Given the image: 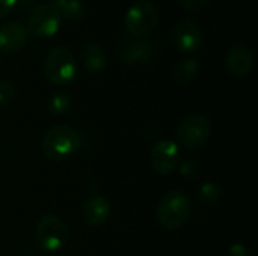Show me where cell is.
Returning a JSON list of instances; mask_svg holds the SVG:
<instances>
[{
    "label": "cell",
    "instance_id": "obj_1",
    "mask_svg": "<svg viewBox=\"0 0 258 256\" xmlns=\"http://www.w3.org/2000/svg\"><path fill=\"white\" fill-rule=\"evenodd\" d=\"M192 216L190 199L178 190H171L160 199L157 205V220L166 231L183 228Z\"/></svg>",
    "mask_w": 258,
    "mask_h": 256
},
{
    "label": "cell",
    "instance_id": "obj_2",
    "mask_svg": "<svg viewBox=\"0 0 258 256\" xmlns=\"http://www.w3.org/2000/svg\"><path fill=\"white\" fill-rule=\"evenodd\" d=\"M79 146L80 137L77 131L68 125H56L48 130L41 143L45 158L56 163L71 158L79 151Z\"/></svg>",
    "mask_w": 258,
    "mask_h": 256
},
{
    "label": "cell",
    "instance_id": "obj_3",
    "mask_svg": "<svg viewBox=\"0 0 258 256\" xmlns=\"http://www.w3.org/2000/svg\"><path fill=\"white\" fill-rule=\"evenodd\" d=\"M42 71L45 78L56 86L70 84L77 75V62L74 53L65 47H53L44 57Z\"/></svg>",
    "mask_w": 258,
    "mask_h": 256
},
{
    "label": "cell",
    "instance_id": "obj_4",
    "mask_svg": "<svg viewBox=\"0 0 258 256\" xmlns=\"http://www.w3.org/2000/svg\"><path fill=\"white\" fill-rule=\"evenodd\" d=\"M160 12L153 2L141 0L130 6L125 14L124 27L133 38H145L157 27Z\"/></svg>",
    "mask_w": 258,
    "mask_h": 256
},
{
    "label": "cell",
    "instance_id": "obj_5",
    "mask_svg": "<svg viewBox=\"0 0 258 256\" xmlns=\"http://www.w3.org/2000/svg\"><path fill=\"white\" fill-rule=\"evenodd\" d=\"M68 237L67 223L56 214H47L39 219L35 228V240L44 252L60 250Z\"/></svg>",
    "mask_w": 258,
    "mask_h": 256
},
{
    "label": "cell",
    "instance_id": "obj_6",
    "mask_svg": "<svg viewBox=\"0 0 258 256\" xmlns=\"http://www.w3.org/2000/svg\"><path fill=\"white\" fill-rule=\"evenodd\" d=\"M212 134V124L209 118L200 113H194L186 116L178 128H177V139L181 146L186 149H198L206 145Z\"/></svg>",
    "mask_w": 258,
    "mask_h": 256
},
{
    "label": "cell",
    "instance_id": "obj_7",
    "mask_svg": "<svg viewBox=\"0 0 258 256\" xmlns=\"http://www.w3.org/2000/svg\"><path fill=\"white\" fill-rule=\"evenodd\" d=\"M160 47L157 41H147L144 38H127L116 44L115 56L124 63H150L157 59Z\"/></svg>",
    "mask_w": 258,
    "mask_h": 256
},
{
    "label": "cell",
    "instance_id": "obj_8",
    "mask_svg": "<svg viewBox=\"0 0 258 256\" xmlns=\"http://www.w3.org/2000/svg\"><path fill=\"white\" fill-rule=\"evenodd\" d=\"M60 11L53 3L36 6L30 11L27 20V32L35 38H50L60 26Z\"/></svg>",
    "mask_w": 258,
    "mask_h": 256
},
{
    "label": "cell",
    "instance_id": "obj_9",
    "mask_svg": "<svg viewBox=\"0 0 258 256\" xmlns=\"http://www.w3.org/2000/svg\"><path fill=\"white\" fill-rule=\"evenodd\" d=\"M150 163H151V167L160 175L172 174L178 167V163H180L178 145L169 139L159 140L151 149Z\"/></svg>",
    "mask_w": 258,
    "mask_h": 256
},
{
    "label": "cell",
    "instance_id": "obj_10",
    "mask_svg": "<svg viewBox=\"0 0 258 256\" xmlns=\"http://www.w3.org/2000/svg\"><path fill=\"white\" fill-rule=\"evenodd\" d=\"M172 42L183 53H195L203 45V33L190 20H180L172 30Z\"/></svg>",
    "mask_w": 258,
    "mask_h": 256
},
{
    "label": "cell",
    "instance_id": "obj_11",
    "mask_svg": "<svg viewBox=\"0 0 258 256\" xmlns=\"http://www.w3.org/2000/svg\"><path fill=\"white\" fill-rule=\"evenodd\" d=\"M225 68L233 77H246L254 68V53L246 45L231 47L225 56Z\"/></svg>",
    "mask_w": 258,
    "mask_h": 256
},
{
    "label": "cell",
    "instance_id": "obj_12",
    "mask_svg": "<svg viewBox=\"0 0 258 256\" xmlns=\"http://www.w3.org/2000/svg\"><path fill=\"white\" fill-rule=\"evenodd\" d=\"M112 214V205L104 196H89L82 205V219L88 226L104 225Z\"/></svg>",
    "mask_w": 258,
    "mask_h": 256
},
{
    "label": "cell",
    "instance_id": "obj_13",
    "mask_svg": "<svg viewBox=\"0 0 258 256\" xmlns=\"http://www.w3.org/2000/svg\"><path fill=\"white\" fill-rule=\"evenodd\" d=\"M27 42V30L21 23L8 21L0 26V51L14 53L21 50Z\"/></svg>",
    "mask_w": 258,
    "mask_h": 256
},
{
    "label": "cell",
    "instance_id": "obj_14",
    "mask_svg": "<svg viewBox=\"0 0 258 256\" xmlns=\"http://www.w3.org/2000/svg\"><path fill=\"white\" fill-rule=\"evenodd\" d=\"M80 62L89 72H100L107 65V54L104 48L95 42H88L80 50Z\"/></svg>",
    "mask_w": 258,
    "mask_h": 256
},
{
    "label": "cell",
    "instance_id": "obj_15",
    "mask_svg": "<svg viewBox=\"0 0 258 256\" xmlns=\"http://www.w3.org/2000/svg\"><path fill=\"white\" fill-rule=\"evenodd\" d=\"M200 72V63L195 59H186L178 62L172 68V78L178 84H189L192 83Z\"/></svg>",
    "mask_w": 258,
    "mask_h": 256
},
{
    "label": "cell",
    "instance_id": "obj_16",
    "mask_svg": "<svg viewBox=\"0 0 258 256\" xmlns=\"http://www.w3.org/2000/svg\"><path fill=\"white\" fill-rule=\"evenodd\" d=\"M53 5L70 21H80L86 17V8L80 0H54Z\"/></svg>",
    "mask_w": 258,
    "mask_h": 256
},
{
    "label": "cell",
    "instance_id": "obj_17",
    "mask_svg": "<svg viewBox=\"0 0 258 256\" xmlns=\"http://www.w3.org/2000/svg\"><path fill=\"white\" fill-rule=\"evenodd\" d=\"M70 107H71V98L65 92L53 94L50 101H48V110L51 115H56V116L65 115L70 110Z\"/></svg>",
    "mask_w": 258,
    "mask_h": 256
},
{
    "label": "cell",
    "instance_id": "obj_18",
    "mask_svg": "<svg viewBox=\"0 0 258 256\" xmlns=\"http://www.w3.org/2000/svg\"><path fill=\"white\" fill-rule=\"evenodd\" d=\"M221 198V189L216 183H206L198 192V199L204 205H213Z\"/></svg>",
    "mask_w": 258,
    "mask_h": 256
},
{
    "label": "cell",
    "instance_id": "obj_19",
    "mask_svg": "<svg viewBox=\"0 0 258 256\" xmlns=\"http://www.w3.org/2000/svg\"><path fill=\"white\" fill-rule=\"evenodd\" d=\"M17 98L15 86L8 80H0V106H9Z\"/></svg>",
    "mask_w": 258,
    "mask_h": 256
},
{
    "label": "cell",
    "instance_id": "obj_20",
    "mask_svg": "<svg viewBox=\"0 0 258 256\" xmlns=\"http://www.w3.org/2000/svg\"><path fill=\"white\" fill-rule=\"evenodd\" d=\"M178 5L189 12H201L207 8L209 0H177Z\"/></svg>",
    "mask_w": 258,
    "mask_h": 256
},
{
    "label": "cell",
    "instance_id": "obj_21",
    "mask_svg": "<svg viewBox=\"0 0 258 256\" xmlns=\"http://www.w3.org/2000/svg\"><path fill=\"white\" fill-rule=\"evenodd\" d=\"M18 0H0V18L6 17L17 5Z\"/></svg>",
    "mask_w": 258,
    "mask_h": 256
},
{
    "label": "cell",
    "instance_id": "obj_22",
    "mask_svg": "<svg viewBox=\"0 0 258 256\" xmlns=\"http://www.w3.org/2000/svg\"><path fill=\"white\" fill-rule=\"evenodd\" d=\"M227 256H249V252H248V249L243 244H234L228 250Z\"/></svg>",
    "mask_w": 258,
    "mask_h": 256
},
{
    "label": "cell",
    "instance_id": "obj_23",
    "mask_svg": "<svg viewBox=\"0 0 258 256\" xmlns=\"http://www.w3.org/2000/svg\"><path fill=\"white\" fill-rule=\"evenodd\" d=\"M192 166H194V164H192L190 161L183 163V164H181V174H183V175H192V174H194Z\"/></svg>",
    "mask_w": 258,
    "mask_h": 256
},
{
    "label": "cell",
    "instance_id": "obj_24",
    "mask_svg": "<svg viewBox=\"0 0 258 256\" xmlns=\"http://www.w3.org/2000/svg\"><path fill=\"white\" fill-rule=\"evenodd\" d=\"M48 2H51V3H53V2H54V0H48Z\"/></svg>",
    "mask_w": 258,
    "mask_h": 256
}]
</instances>
